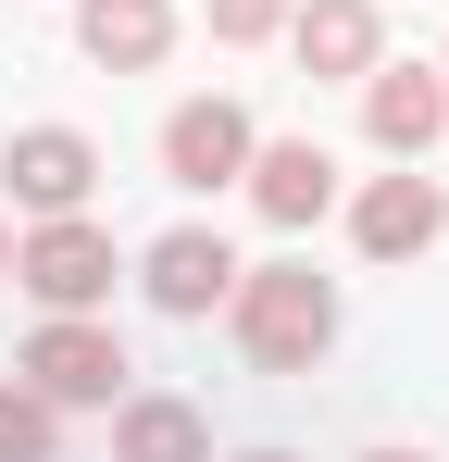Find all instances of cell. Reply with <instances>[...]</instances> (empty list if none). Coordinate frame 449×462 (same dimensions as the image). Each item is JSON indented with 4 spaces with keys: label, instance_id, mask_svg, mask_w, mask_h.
<instances>
[{
    "label": "cell",
    "instance_id": "1",
    "mask_svg": "<svg viewBox=\"0 0 449 462\" xmlns=\"http://www.w3.org/2000/svg\"><path fill=\"white\" fill-rule=\"evenodd\" d=\"M224 300H237V350H250L262 375H312L325 337H337V288H325L312 263H262V275H237Z\"/></svg>",
    "mask_w": 449,
    "mask_h": 462
},
{
    "label": "cell",
    "instance_id": "2",
    "mask_svg": "<svg viewBox=\"0 0 449 462\" xmlns=\"http://www.w3.org/2000/svg\"><path fill=\"white\" fill-rule=\"evenodd\" d=\"M25 387L63 412V400H125V337L113 325H87V312H50L38 337H25Z\"/></svg>",
    "mask_w": 449,
    "mask_h": 462
},
{
    "label": "cell",
    "instance_id": "3",
    "mask_svg": "<svg viewBox=\"0 0 449 462\" xmlns=\"http://www.w3.org/2000/svg\"><path fill=\"white\" fill-rule=\"evenodd\" d=\"M13 275H25V288H38L50 312H87L100 288H113V237L87 226V213H50V226L13 250Z\"/></svg>",
    "mask_w": 449,
    "mask_h": 462
},
{
    "label": "cell",
    "instance_id": "4",
    "mask_svg": "<svg viewBox=\"0 0 449 462\" xmlns=\"http://www.w3.org/2000/svg\"><path fill=\"white\" fill-rule=\"evenodd\" d=\"M0 175H13V200L50 226V213H87V188H100V151H87L75 125H25V138L0 151Z\"/></svg>",
    "mask_w": 449,
    "mask_h": 462
},
{
    "label": "cell",
    "instance_id": "5",
    "mask_svg": "<svg viewBox=\"0 0 449 462\" xmlns=\"http://www.w3.org/2000/svg\"><path fill=\"white\" fill-rule=\"evenodd\" d=\"M362 125H374V151L425 162L449 138V76H437V63H387V76H362Z\"/></svg>",
    "mask_w": 449,
    "mask_h": 462
},
{
    "label": "cell",
    "instance_id": "6",
    "mask_svg": "<svg viewBox=\"0 0 449 462\" xmlns=\"http://www.w3.org/2000/svg\"><path fill=\"white\" fill-rule=\"evenodd\" d=\"M162 175H175V188H224V175H250V113H237V100H188V113L162 125Z\"/></svg>",
    "mask_w": 449,
    "mask_h": 462
},
{
    "label": "cell",
    "instance_id": "7",
    "mask_svg": "<svg viewBox=\"0 0 449 462\" xmlns=\"http://www.w3.org/2000/svg\"><path fill=\"white\" fill-rule=\"evenodd\" d=\"M350 226H362V250H374V263H412V250H437L449 200H437V175H374Z\"/></svg>",
    "mask_w": 449,
    "mask_h": 462
},
{
    "label": "cell",
    "instance_id": "8",
    "mask_svg": "<svg viewBox=\"0 0 449 462\" xmlns=\"http://www.w3.org/2000/svg\"><path fill=\"white\" fill-rule=\"evenodd\" d=\"M224 288H237V250H224L213 226H175V237H150V300H162V312H213Z\"/></svg>",
    "mask_w": 449,
    "mask_h": 462
},
{
    "label": "cell",
    "instance_id": "9",
    "mask_svg": "<svg viewBox=\"0 0 449 462\" xmlns=\"http://www.w3.org/2000/svg\"><path fill=\"white\" fill-rule=\"evenodd\" d=\"M250 200H262L275 226H312V213L337 200V162L312 151V138H275V151H250Z\"/></svg>",
    "mask_w": 449,
    "mask_h": 462
},
{
    "label": "cell",
    "instance_id": "10",
    "mask_svg": "<svg viewBox=\"0 0 449 462\" xmlns=\"http://www.w3.org/2000/svg\"><path fill=\"white\" fill-rule=\"evenodd\" d=\"M75 38H87V63H113V76H138V63H162V38H175V13H162V0H75Z\"/></svg>",
    "mask_w": 449,
    "mask_h": 462
},
{
    "label": "cell",
    "instance_id": "11",
    "mask_svg": "<svg viewBox=\"0 0 449 462\" xmlns=\"http://www.w3.org/2000/svg\"><path fill=\"white\" fill-rule=\"evenodd\" d=\"M288 38L312 76H374V0H299Z\"/></svg>",
    "mask_w": 449,
    "mask_h": 462
},
{
    "label": "cell",
    "instance_id": "12",
    "mask_svg": "<svg viewBox=\"0 0 449 462\" xmlns=\"http://www.w3.org/2000/svg\"><path fill=\"white\" fill-rule=\"evenodd\" d=\"M113 462H213V425H200L188 400H125V425H113Z\"/></svg>",
    "mask_w": 449,
    "mask_h": 462
},
{
    "label": "cell",
    "instance_id": "13",
    "mask_svg": "<svg viewBox=\"0 0 449 462\" xmlns=\"http://www.w3.org/2000/svg\"><path fill=\"white\" fill-rule=\"evenodd\" d=\"M50 450H63V425H50V400L0 375V462H50Z\"/></svg>",
    "mask_w": 449,
    "mask_h": 462
},
{
    "label": "cell",
    "instance_id": "14",
    "mask_svg": "<svg viewBox=\"0 0 449 462\" xmlns=\"http://www.w3.org/2000/svg\"><path fill=\"white\" fill-rule=\"evenodd\" d=\"M288 25V0H213V38L224 51H250V38H275Z\"/></svg>",
    "mask_w": 449,
    "mask_h": 462
},
{
    "label": "cell",
    "instance_id": "15",
    "mask_svg": "<svg viewBox=\"0 0 449 462\" xmlns=\"http://www.w3.org/2000/svg\"><path fill=\"white\" fill-rule=\"evenodd\" d=\"M374 462H425V450H374Z\"/></svg>",
    "mask_w": 449,
    "mask_h": 462
},
{
    "label": "cell",
    "instance_id": "16",
    "mask_svg": "<svg viewBox=\"0 0 449 462\" xmlns=\"http://www.w3.org/2000/svg\"><path fill=\"white\" fill-rule=\"evenodd\" d=\"M0 275H13V237H0Z\"/></svg>",
    "mask_w": 449,
    "mask_h": 462
},
{
    "label": "cell",
    "instance_id": "17",
    "mask_svg": "<svg viewBox=\"0 0 449 462\" xmlns=\"http://www.w3.org/2000/svg\"><path fill=\"white\" fill-rule=\"evenodd\" d=\"M250 462H288V450H250Z\"/></svg>",
    "mask_w": 449,
    "mask_h": 462
}]
</instances>
